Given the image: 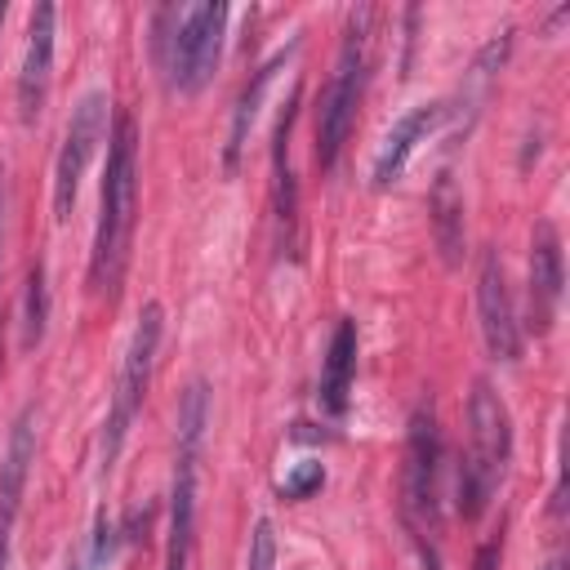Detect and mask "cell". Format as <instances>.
I'll return each instance as SVG.
<instances>
[{"label": "cell", "mask_w": 570, "mask_h": 570, "mask_svg": "<svg viewBox=\"0 0 570 570\" xmlns=\"http://www.w3.org/2000/svg\"><path fill=\"white\" fill-rule=\"evenodd\" d=\"M134 214H138V125L129 111H116L107 134V165L98 187V232L89 254V285L94 294H116L129 240H134Z\"/></svg>", "instance_id": "cell-1"}, {"label": "cell", "mask_w": 570, "mask_h": 570, "mask_svg": "<svg viewBox=\"0 0 570 570\" xmlns=\"http://www.w3.org/2000/svg\"><path fill=\"white\" fill-rule=\"evenodd\" d=\"M508 459H512V414L503 396L494 392V383L476 379L468 396V450L459 459V517L463 521H476L490 508L508 472Z\"/></svg>", "instance_id": "cell-2"}, {"label": "cell", "mask_w": 570, "mask_h": 570, "mask_svg": "<svg viewBox=\"0 0 570 570\" xmlns=\"http://www.w3.org/2000/svg\"><path fill=\"white\" fill-rule=\"evenodd\" d=\"M160 330H165V312H160V303H147L138 312L134 334H129V347H125V361H120V374H116V387H111V405H107V419H102V441H98V472L102 476L116 468V459L125 450V436L134 428V414L147 396Z\"/></svg>", "instance_id": "cell-3"}, {"label": "cell", "mask_w": 570, "mask_h": 570, "mask_svg": "<svg viewBox=\"0 0 570 570\" xmlns=\"http://www.w3.org/2000/svg\"><path fill=\"white\" fill-rule=\"evenodd\" d=\"M370 22H374V9L361 4L352 9L347 18V31H343V45H338V62H334V76L321 94V107H316V165L330 169L347 142V129H352V116H356V98H361V85H365V40H370Z\"/></svg>", "instance_id": "cell-4"}, {"label": "cell", "mask_w": 570, "mask_h": 570, "mask_svg": "<svg viewBox=\"0 0 570 570\" xmlns=\"http://www.w3.org/2000/svg\"><path fill=\"white\" fill-rule=\"evenodd\" d=\"M223 27L227 4H187L174 9V31L156 40L160 62L169 71V85L178 94H200L223 58Z\"/></svg>", "instance_id": "cell-5"}, {"label": "cell", "mask_w": 570, "mask_h": 570, "mask_svg": "<svg viewBox=\"0 0 570 570\" xmlns=\"http://www.w3.org/2000/svg\"><path fill=\"white\" fill-rule=\"evenodd\" d=\"M107 94L102 89H89L76 107H71V120H67V134H62V151L53 160V218L67 223V214L76 209V191H80V178L98 151V142L107 138Z\"/></svg>", "instance_id": "cell-6"}, {"label": "cell", "mask_w": 570, "mask_h": 570, "mask_svg": "<svg viewBox=\"0 0 570 570\" xmlns=\"http://www.w3.org/2000/svg\"><path fill=\"white\" fill-rule=\"evenodd\" d=\"M476 312H481V338H485V352L503 365H512L521 356V321H517V307H512V289H508V276H503V263L494 249L481 254V267H476Z\"/></svg>", "instance_id": "cell-7"}, {"label": "cell", "mask_w": 570, "mask_h": 570, "mask_svg": "<svg viewBox=\"0 0 570 570\" xmlns=\"http://www.w3.org/2000/svg\"><path fill=\"white\" fill-rule=\"evenodd\" d=\"M436 472H441L436 414H432V410H414V419H410V441H405V512H410L419 525H436V517H441Z\"/></svg>", "instance_id": "cell-8"}, {"label": "cell", "mask_w": 570, "mask_h": 570, "mask_svg": "<svg viewBox=\"0 0 570 570\" xmlns=\"http://www.w3.org/2000/svg\"><path fill=\"white\" fill-rule=\"evenodd\" d=\"M58 27V9L53 4H36L31 22H27V49H22V71H18V116L22 125H36V116L45 111L49 98V76H53V31Z\"/></svg>", "instance_id": "cell-9"}, {"label": "cell", "mask_w": 570, "mask_h": 570, "mask_svg": "<svg viewBox=\"0 0 570 570\" xmlns=\"http://www.w3.org/2000/svg\"><path fill=\"white\" fill-rule=\"evenodd\" d=\"M566 294V263H561V236L548 218L534 223L530 232V330L548 334L557 321Z\"/></svg>", "instance_id": "cell-10"}, {"label": "cell", "mask_w": 570, "mask_h": 570, "mask_svg": "<svg viewBox=\"0 0 570 570\" xmlns=\"http://www.w3.org/2000/svg\"><path fill=\"white\" fill-rule=\"evenodd\" d=\"M445 116H450L445 102H419V107H410V111L383 134V147L374 151L370 187H374V191H387V187L405 174V165H410V156L419 151V142H428V134H432Z\"/></svg>", "instance_id": "cell-11"}, {"label": "cell", "mask_w": 570, "mask_h": 570, "mask_svg": "<svg viewBox=\"0 0 570 570\" xmlns=\"http://www.w3.org/2000/svg\"><path fill=\"white\" fill-rule=\"evenodd\" d=\"M352 379H356V321H338L334 334H330V347H325V365H321V410L325 414H343L347 410V392H352Z\"/></svg>", "instance_id": "cell-12"}, {"label": "cell", "mask_w": 570, "mask_h": 570, "mask_svg": "<svg viewBox=\"0 0 570 570\" xmlns=\"http://www.w3.org/2000/svg\"><path fill=\"white\" fill-rule=\"evenodd\" d=\"M294 116H298V89L289 94L276 134H272V191H276V218L285 232V245H294V223H298V183L289 169V134H294Z\"/></svg>", "instance_id": "cell-13"}, {"label": "cell", "mask_w": 570, "mask_h": 570, "mask_svg": "<svg viewBox=\"0 0 570 570\" xmlns=\"http://www.w3.org/2000/svg\"><path fill=\"white\" fill-rule=\"evenodd\" d=\"M294 49H298V40H294V45H285L281 53H272V58L249 76V85L240 89L236 111H232V129H227V151H223L227 174H232V169H236V160H240V147H245V138H249V125L258 120V107H263V98H267V85H272V80H276V71L294 58Z\"/></svg>", "instance_id": "cell-14"}, {"label": "cell", "mask_w": 570, "mask_h": 570, "mask_svg": "<svg viewBox=\"0 0 570 570\" xmlns=\"http://www.w3.org/2000/svg\"><path fill=\"white\" fill-rule=\"evenodd\" d=\"M428 209H432V236H436V249H441V258L454 267V263L463 258V191H459V183H454L450 169L436 174Z\"/></svg>", "instance_id": "cell-15"}, {"label": "cell", "mask_w": 570, "mask_h": 570, "mask_svg": "<svg viewBox=\"0 0 570 570\" xmlns=\"http://www.w3.org/2000/svg\"><path fill=\"white\" fill-rule=\"evenodd\" d=\"M45 321H49L45 267H40V263H31V267H27V289H22V347H27V352L45 338Z\"/></svg>", "instance_id": "cell-16"}, {"label": "cell", "mask_w": 570, "mask_h": 570, "mask_svg": "<svg viewBox=\"0 0 570 570\" xmlns=\"http://www.w3.org/2000/svg\"><path fill=\"white\" fill-rule=\"evenodd\" d=\"M205 423H209V392L196 379V383H187V392L178 401V450H200Z\"/></svg>", "instance_id": "cell-17"}, {"label": "cell", "mask_w": 570, "mask_h": 570, "mask_svg": "<svg viewBox=\"0 0 570 570\" xmlns=\"http://www.w3.org/2000/svg\"><path fill=\"white\" fill-rule=\"evenodd\" d=\"M111 552H116V525H111V517H107V512H98V521H94V534H89V548H85V561H80V570H102V566L111 561Z\"/></svg>", "instance_id": "cell-18"}, {"label": "cell", "mask_w": 570, "mask_h": 570, "mask_svg": "<svg viewBox=\"0 0 570 570\" xmlns=\"http://www.w3.org/2000/svg\"><path fill=\"white\" fill-rule=\"evenodd\" d=\"M245 570H276V530L267 517L254 521V534H249V561Z\"/></svg>", "instance_id": "cell-19"}, {"label": "cell", "mask_w": 570, "mask_h": 570, "mask_svg": "<svg viewBox=\"0 0 570 570\" xmlns=\"http://www.w3.org/2000/svg\"><path fill=\"white\" fill-rule=\"evenodd\" d=\"M321 485H325V468L307 459V463H298V468L281 481V494H285V499H307V494L321 490Z\"/></svg>", "instance_id": "cell-20"}, {"label": "cell", "mask_w": 570, "mask_h": 570, "mask_svg": "<svg viewBox=\"0 0 570 570\" xmlns=\"http://www.w3.org/2000/svg\"><path fill=\"white\" fill-rule=\"evenodd\" d=\"M472 570H499V539H485V543L476 548Z\"/></svg>", "instance_id": "cell-21"}, {"label": "cell", "mask_w": 570, "mask_h": 570, "mask_svg": "<svg viewBox=\"0 0 570 570\" xmlns=\"http://www.w3.org/2000/svg\"><path fill=\"white\" fill-rule=\"evenodd\" d=\"M419 552H423V570H441V557H436V548H432V543H423V539H419Z\"/></svg>", "instance_id": "cell-22"}, {"label": "cell", "mask_w": 570, "mask_h": 570, "mask_svg": "<svg viewBox=\"0 0 570 570\" xmlns=\"http://www.w3.org/2000/svg\"><path fill=\"white\" fill-rule=\"evenodd\" d=\"M0 245H4V174H0Z\"/></svg>", "instance_id": "cell-23"}, {"label": "cell", "mask_w": 570, "mask_h": 570, "mask_svg": "<svg viewBox=\"0 0 570 570\" xmlns=\"http://www.w3.org/2000/svg\"><path fill=\"white\" fill-rule=\"evenodd\" d=\"M165 570H187V561H169V557H165Z\"/></svg>", "instance_id": "cell-24"}, {"label": "cell", "mask_w": 570, "mask_h": 570, "mask_svg": "<svg viewBox=\"0 0 570 570\" xmlns=\"http://www.w3.org/2000/svg\"><path fill=\"white\" fill-rule=\"evenodd\" d=\"M4 13H9V4H4V0H0V22H4Z\"/></svg>", "instance_id": "cell-25"}, {"label": "cell", "mask_w": 570, "mask_h": 570, "mask_svg": "<svg viewBox=\"0 0 570 570\" xmlns=\"http://www.w3.org/2000/svg\"><path fill=\"white\" fill-rule=\"evenodd\" d=\"M548 570H561V566H557V561H552V566H548Z\"/></svg>", "instance_id": "cell-26"}]
</instances>
